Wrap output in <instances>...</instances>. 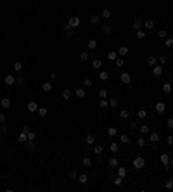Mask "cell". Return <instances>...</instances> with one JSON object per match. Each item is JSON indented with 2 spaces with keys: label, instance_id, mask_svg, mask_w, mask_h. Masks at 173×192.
<instances>
[{
  "label": "cell",
  "instance_id": "obj_1",
  "mask_svg": "<svg viewBox=\"0 0 173 192\" xmlns=\"http://www.w3.org/2000/svg\"><path fill=\"white\" fill-rule=\"evenodd\" d=\"M132 164H133V168H135V170H142V168L145 166V159H144L142 156H137L135 159H133Z\"/></svg>",
  "mask_w": 173,
  "mask_h": 192
},
{
  "label": "cell",
  "instance_id": "obj_2",
  "mask_svg": "<svg viewBox=\"0 0 173 192\" xmlns=\"http://www.w3.org/2000/svg\"><path fill=\"white\" fill-rule=\"evenodd\" d=\"M159 159H161V164L164 170L170 168V156H168V152H163L161 156H159Z\"/></svg>",
  "mask_w": 173,
  "mask_h": 192
},
{
  "label": "cell",
  "instance_id": "obj_3",
  "mask_svg": "<svg viewBox=\"0 0 173 192\" xmlns=\"http://www.w3.org/2000/svg\"><path fill=\"white\" fill-rule=\"evenodd\" d=\"M120 80L123 85H130V82H132V76L128 75V73H121L120 75Z\"/></svg>",
  "mask_w": 173,
  "mask_h": 192
},
{
  "label": "cell",
  "instance_id": "obj_4",
  "mask_svg": "<svg viewBox=\"0 0 173 192\" xmlns=\"http://www.w3.org/2000/svg\"><path fill=\"white\" fill-rule=\"evenodd\" d=\"M68 24L71 26V28H78L80 26V18H76V16H71L68 21Z\"/></svg>",
  "mask_w": 173,
  "mask_h": 192
},
{
  "label": "cell",
  "instance_id": "obj_5",
  "mask_svg": "<svg viewBox=\"0 0 173 192\" xmlns=\"http://www.w3.org/2000/svg\"><path fill=\"white\" fill-rule=\"evenodd\" d=\"M4 83H5L7 87H12V85H16V78L12 75H7L5 78H4Z\"/></svg>",
  "mask_w": 173,
  "mask_h": 192
},
{
  "label": "cell",
  "instance_id": "obj_6",
  "mask_svg": "<svg viewBox=\"0 0 173 192\" xmlns=\"http://www.w3.org/2000/svg\"><path fill=\"white\" fill-rule=\"evenodd\" d=\"M11 99H9V97H2V99H0V106H2V107H4V109H9V107H11Z\"/></svg>",
  "mask_w": 173,
  "mask_h": 192
},
{
  "label": "cell",
  "instance_id": "obj_7",
  "mask_svg": "<svg viewBox=\"0 0 173 192\" xmlns=\"http://www.w3.org/2000/svg\"><path fill=\"white\" fill-rule=\"evenodd\" d=\"M26 107H28V111H29V113H36V111H38V104H36L35 100H29Z\"/></svg>",
  "mask_w": 173,
  "mask_h": 192
},
{
  "label": "cell",
  "instance_id": "obj_8",
  "mask_svg": "<svg viewBox=\"0 0 173 192\" xmlns=\"http://www.w3.org/2000/svg\"><path fill=\"white\" fill-rule=\"evenodd\" d=\"M92 68L93 69H100V68H102V61L97 59V57H93L92 59Z\"/></svg>",
  "mask_w": 173,
  "mask_h": 192
},
{
  "label": "cell",
  "instance_id": "obj_9",
  "mask_svg": "<svg viewBox=\"0 0 173 192\" xmlns=\"http://www.w3.org/2000/svg\"><path fill=\"white\" fill-rule=\"evenodd\" d=\"M152 75H154V76H161L163 75V66H158V64L152 66Z\"/></svg>",
  "mask_w": 173,
  "mask_h": 192
},
{
  "label": "cell",
  "instance_id": "obj_10",
  "mask_svg": "<svg viewBox=\"0 0 173 192\" xmlns=\"http://www.w3.org/2000/svg\"><path fill=\"white\" fill-rule=\"evenodd\" d=\"M149 142H152V144H158V142H159V135H158V132L149 133Z\"/></svg>",
  "mask_w": 173,
  "mask_h": 192
},
{
  "label": "cell",
  "instance_id": "obj_11",
  "mask_svg": "<svg viewBox=\"0 0 173 192\" xmlns=\"http://www.w3.org/2000/svg\"><path fill=\"white\" fill-rule=\"evenodd\" d=\"M164 109H166V106H164V102H156V113H159V114H163V113H164Z\"/></svg>",
  "mask_w": 173,
  "mask_h": 192
},
{
  "label": "cell",
  "instance_id": "obj_12",
  "mask_svg": "<svg viewBox=\"0 0 173 192\" xmlns=\"http://www.w3.org/2000/svg\"><path fill=\"white\" fill-rule=\"evenodd\" d=\"M138 130H140V133H142V135H149V133H151L149 125H140V126H138Z\"/></svg>",
  "mask_w": 173,
  "mask_h": 192
},
{
  "label": "cell",
  "instance_id": "obj_13",
  "mask_svg": "<svg viewBox=\"0 0 173 192\" xmlns=\"http://www.w3.org/2000/svg\"><path fill=\"white\" fill-rule=\"evenodd\" d=\"M154 28V21L152 19H145L144 21V29H152Z\"/></svg>",
  "mask_w": 173,
  "mask_h": 192
},
{
  "label": "cell",
  "instance_id": "obj_14",
  "mask_svg": "<svg viewBox=\"0 0 173 192\" xmlns=\"http://www.w3.org/2000/svg\"><path fill=\"white\" fill-rule=\"evenodd\" d=\"M81 164H83L85 168H90V166H92V159H90L88 156H85L83 159H81Z\"/></svg>",
  "mask_w": 173,
  "mask_h": 192
},
{
  "label": "cell",
  "instance_id": "obj_15",
  "mask_svg": "<svg viewBox=\"0 0 173 192\" xmlns=\"http://www.w3.org/2000/svg\"><path fill=\"white\" fill-rule=\"evenodd\" d=\"M75 95L78 97V99H85V95H86V92L83 90V88H76V92H75Z\"/></svg>",
  "mask_w": 173,
  "mask_h": 192
},
{
  "label": "cell",
  "instance_id": "obj_16",
  "mask_svg": "<svg viewBox=\"0 0 173 192\" xmlns=\"http://www.w3.org/2000/svg\"><path fill=\"white\" fill-rule=\"evenodd\" d=\"M100 28H102V31L104 33H106V35H109L111 31H113V26H111L109 23H106V24H102V26H100Z\"/></svg>",
  "mask_w": 173,
  "mask_h": 192
},
{
  "label": "cell",
  "instance_id": "obj_17",
  "mask_svg": "<svg viewBox=\"0 0 173 192\" xmlns=\"http://www.w3.org/2000/svg\"><path fill=\"white\" fill-rule=\"evenodd\" d=\"M137 38H138V40H145V38H147L145 29H137Z\"/></svg>",
  "mask_w": 173,
  "mask_h": 192
},
{
  "label": "cell",
  "instance_id": "obj_18",
  "mask_svg": "<svg viewBox=\"0 0 173 192\" xmlns=\"http://www.w3.org/2000/svg\"><path fill=\"white\" fill-rule=\"evenodd\" d=\"M99 78H100V82H107V80H109V73H107V71H100V73H99Z\"/></svg>",
  "mask_w": 173,
  "mask_h": 192
},
{
  "label": "cell",
  "instance_id": "obj_19",
  "mask_svg": "<svg viewBox=\"0 0 173 192\" xmlns=\"http://www.w3.org/2000/svg\"><path fill=\"white\" fill-rule=\"evenodd\" d=\"M71 97H73V92H71L69 88H66V90L62 92V99H64V100H69Z\"/></svg>",
  "mask_w": 173,
  "mask_h": 192
},
{
  "label": "cell",
  "instance_id": "obj_20",
  "mask_svg": "<svg viewBox=\"0 0 173 192\" xmlns=\"http://www.w3.org/2000/svg\"><path fill=\"white\" fill-rule=\"evenodd\" d=\"M107 135H109V137H116V135H118V128H116V126H109V128H107Z\"/></svg>",
  "mask_w": 173,
  "mask_h": 192
},
{
  "label": "cell",
  "instance_id": "obj_21",
  "mask_svg": "<svg viewBox=\"0 0 173 192\" xmlns=\"http://www.w3.org/2000/svg\"><path fill=\"white\" fill-rule=\"evenodd\" d=\"M116 59H118V52H116V50L107 52V61H116Z\"/></svg>",
  "mask_w": 173,
  "mask_h": 192
},
{
  "label": "cell",
  "instance_id": "obj_22",
  "mask_svg": "<svg viewBox=\"0 0 173 192\" xmlns=\"http://www.w3.org/2000/svg\"><path fill=\"white\" fill-rule=\"evenodd\" d=\"M86 47H88L90 50H95V49H97V40H88L86 42Z\"/></svg>",
  "mask_w": 173,
  "mask_h": 192
},
{
  "label": "cell",
  "instance_id": "obj_23",
  "mask_svg": "<svg viewBox=\"0 0 173 192\" xmlns=\"http://www.w3.org/2000/svg\"><path fill=\"white\" fill-rule=\"evenodd\" d=\"M100 16H102L104 19H111V16H113V12H111L109 9H104V11L100 12Z\"/></svg>",
  "mask_w": 173,
  "mask_h": 192
},
{
  "label": "cell",
  "instance_id": "obj_24",
  "mask_svg": "<svg viewBox=\"0 0 173 192\" xmlns=\"http://www.w3.org/2000/svg\"><path fill=\"white\" fill-rule=\"evenodd\" d=\"M173 87H171V83H163V92L164 93H171Z\"/></svg>",
  "mask_w": 173,
  "mask_h": 192
},
{
  "label": "cell",
  "instance_id": "obj_25",
  "mask_svg": "<svg viewBox=\"0 0 173 192\" xmlns=\"http://www.w3.org/2000/svg\"><path fill=\"white\" fill-rule=\"evenodd\" d=\"M142 26H144V24H142L140 19H135V21H133V29H135V31H137V29H142Z\"/></svg>",
  "mask_w": 173,
  "mask_h": 192
},
{
  "label": "cell",
  "instance_id": "obj_26",
  "mask_svg": "<svg viewBox=\"0 0 173 192\" xmlns=\"http://www.w3.org/2000/svg\"><path fill=\"white\" fill-rule=\"evenodd\" d=\"M14 71H16V73H21V71H23V62H21V61L14 62Z\"/></svg>",
  "mask_w": 173,
  "mask_h": 192
},
{
  "label": "cell",
  "instance_id": "obj_27",
  "mask_svg": "<svg viewBox=\"0 0 173 192\" xmlns=\"http://www.w3.org/2000/svg\"><path fill=\"white\" fill-rule=\"evenodd\" d=\"M42 90H43L45 93L52 92V83H43V85H42Z\"/></svg>",
  "mask_w": 173,
  "mask_h": 192
},
{
  "label": "cell",
  "instance_id": "obj_28",
  "mask_svg": "<svg viewBox=\"0 0 173 192\" xmlns=\"http://www.w3.org/2000/svg\"><path fill=\"white\" fill-rule=\"evenodd\" d=\"M107 102H109V106H111V107H118V104H120V100L116 99V97H111V99L107 100Z\"/></svg>",
  "mask_w": 173,
  "mask_h": 192
},
{
  "label": "cell",
  "instance_id": "obj_29",
  "mask_svg": "<svg viewBox=\"0 0 173 192\" xmlns=\"http://www.w3.org/2000/svg\"><path fill=\"white\" fill-rule=\"evenodd\" d=\"M90 23H92V24H99V23H100V16H99V14H93L92 18H90Z\"/></svg>",
  "mask_w": 173,
  "mask_h": 192
},
{
  "label": "cell",
  "instance_id": "obj_30",
  "mask_svg": "<svg viewBox=\"0 0 173 192\" xmlns=\"http://www.w3.org/2000/svg\"><path fill=\"white\" fill-rule=\"evenodd\" d=\"M120 142L123 144V146H127V144H130V137H128V135H121V137H120Z\"/></svg>",
  "mask_w": 173,
  "mask_h": 192
},
{
  "label": "cell",
  "instance_id": "obj_31",
  "mask_svg": "<svg viewBox=\"0 0 173 192\" xmlns=\"http://www.w3.org/2000/svg\"><path fill=\"white\" fill-rule=\"evenodd\" d=\"M137 116H138V119H145L147 118V111H144V109L137 111Z\"/></svg>",
  "mask_w": 173,
  "mask_h": 192
},
{
  "label": "cell",
  "instance_id": "obj_32",
  "mask_svg": "<svg viewBox=\"0 0 173 192\" xmlns=\"http://www.w3.org/2000/svg\"><path fill=\"white\" fill-rule=\"evenodd\" d=\"M156 61H158L156 55H149V57H147V64H149V66H156Z\"/></svg>",
  "mask_w": 173,
  "mask_h": 192
},
{
  "label": "cell",
  "instance_id": "obj_33",
  "mask_svg": "<svg viewBox=\"0 0 173 192\" xmlns=\"http://www.w3.org/2000/svg\"><path fill=\"white\" fill-rule=\"evenodd\" d=\"M99 106H100V109H107V107H109V102H107V99H100Z\"/></svg>",
  "mask_w": 173,
  "mask_h": 192
},
{
  "label": "cell",
  "instance_id": "obj_34",
  "mask_svg": "<svg viewBox=\"0 0 173 192\" xmlns=\"http://www.w3.org/2000/svg\"><path fill=\"white\" fill-rule=\"evenodd\" d=\"M107 164H109L111 168H118V159H116V157H111L109 161H107Z\"/></svg>",
  "mask_w": 173,
  "mask_h": 192
},
{
  "label": "cell",
  "instance_id": "obj_35",
  "mask_svg": "<svg viewBox=\"0 0 173 192\" xmlns=\"http://www.w3.org/2000/svg\"><path fill=\"white\" fill-rule=\"evenodd\" d=\"M17 140H19V142H26V140H28V133L21 132V133H19V137H17Z\"/></svg>",
  "mask_w": 173,
  "mask_h": 192
},
{
  "label": "cell",
  "instance_id": "obj_36",
  "mask_svg": "<svg viewBox=\"0 0 173 192\" xmlns=\"http://www.w3.org/2000/svg\"><path fill=\"white\" fill-rule=\"evenodd\" d=\"M145 144H147V140H145L144 137H140V139H137V146H138V147H145Z\"/></svg>",
  "mask_w": 173,
  "mask_h": 192
},
{
  "label": "cell",
  "instance_id": "obj_37",
  "mask_svg": "<svg viewBox=\"0 0 173 192\" xmlns=\"http://www.w3.org/2000/svg\"><path fill=\"white\" fill-rule=\"evenodd\" d=\"M93 152H95L97 156H102V152H104L102 146H95V147H93Z\"/></svg>",
  "mask_w": 173,
  "mask_h": 192
},
{
  "label": "cell",
  "instance_id": "obj_38",
  "mask_svg": "<svg viewBox=\"0 0 173 192\" xmlns=\"http://www.w3.org/2000/svg\"><path fill=\"white\" fill-rule=\"evenodd\" d=\"M99 97H100V99H107V90H106V88H100V90H99Z\"/></svg>",
  "mask_w": 173,
  "mask_h": 192
},
{
  "label": "cell",
  "instance_id": "obj_39",
  "mask_svg": "<svg viewBox=\"0 0 173 192\" xmlns=\"http://www.w3.org/2000/svg\"><path fill=\"white\" fill-rule=\"evenodd\" d=\"M7 133H9V130H7V126H5V125H0V135H2V137H5Z\"/></svg>",
  "mask_w": 173,
  "mask_h": 192
},
{
  "label": "cell",
  "instance_id": "obj_40",
  "mask_svg": "<svg viewBox=\"0 0 173 192\" xmlns=\"http://www.w3.org/2000/svg\"><path fill=\"white\" fill-rule=\"evenodd\" d=\"M164 45H166L168 49H170V47H173V36H170V38L166 36V38H164Z\"/></svg>",
  "mask_w": 173,
  "mask_h": 192
},
{
  "label": "cell",
  "instance_id": "obj_41",
  "mask_svg": "<svg viewBox=\"0 0 173 192\" xmlns=\"http://www.w3.org/2000/svg\"><path fill=\"white\" fill-rule=\"evenodd\" d=\"M128 54V47H120V50H118V55H127Z\"/></svg>",
  "mask_w": 173,
  "mask_h": 192
},
{
  "label": "cell",
  "instance_id": "obj_42",
  "mask_svg": "<svg viewBox=\"0 0 173 192\" xmlns=\"http://www.w3.org/2000/svg\"><path fill=\"white\" fill-rule=\"evenodd\" d=\"M36 113H38V114H40V116H42V118H45V116H47V114H49V111H47V109H45V107H40V109L36 111Z\"/></svg>",
  "mask_w": 173,
  "mask_h": 192
},
{
  "label": "cell",
  "instance_id": "obj_43",
  "mask_svg": "<svg viewBox=\"0 0 173 192\" xmlns=\"http://www.w3.org/2000/svg\"><path fill=\"white\" fill-rule=\"evenodd\" d=\"M118 175L125 178V175H127V168H123V166H118Z\"/></svg>",
  "mask_w": 173,
  "mask_h": 192
},
{
  "label": "cell",
  "instance_id": "obj_44",
  "mask_svg": "<svg viewBox=\"0 0 173 192\" xmlns=\"http://www.w3.org/2000/svg\"><path fill=\"white\" fill-rule=\"evenodd\" d=\"M78 182H80V183H86V182H88V177H86V175H78Z\"/></svg>",
  "mask_w": 173,
  "mask_h": 192
},
{
  "label": "cell",
  "instance_id": "obj_45",
  "mask_svg": "<svg viewBox=\"0 0 173 192\" xmlns=\"http://www.w3.org/2000/svg\"><path fill=\"white\" fill-rule=\"evenodd\" d=\"M93 142H95V137L93 135H86V146H92Z\"/></svg>",
  "mask_w": 173,
  "mask_h": 192
},
{
  "label": "cell",
  "instance_id": "obj_46",
  "mask_svg": "<svg viewBox=\"0 0 173 192\" xmlns=\"http://www.w3.org/2000/svg\"><path fill=\"white\" fill-rule=\"evenodd\" d=\"M88 59H90V55H88L86 52H81L80 54V61H81V62H85V61H88Z\"/></svg>",
  "mask_w": 173,
  "mask_h": 192
},
{
  "label": "cell",
  "instance_id": "obj_47",
  "mask_svg": "<svg viewBox=\"0 0 173 192\" xmlns=\"http://www.w3.org/2000/svg\"><path fill=\"white\" fill-rule=\"evenodd\" d=\"M118 149H120V146H118L116 142H113V144L109 146V151H111V152H118Z\"/></svg>",
  "mask_w": 173,
  "mask_h": 192
},
{
  "label": "cell",
  "instance_id": "obj_48",
  "mask_svg": "<svg viewBox=\"0 0 173 192\" xmlns=\"http://www.w3.org/2000/svg\"><path fill=\"white\" fill-rule=\"evenodd\" d=\"M120 116L123 118V119H127L128 116H130V111H127V109H123V111H120Z\"/></svg>",
  "mask_w": 173,
  "mask_h": 192
},
{
  "label": "cell",
  "instance_id": "obj_49",
  "mask_svg": "<svg viewBox=\"0 0 173 192\" xmlns=\"http://www.w3.org/2000/svg\"><path fill=\"white\" fill-rule=\"evenodd\" d=\"M121 183H123V177H120V175H118V177L114 178V185H116V187H120Z\"/></svg>",
  "mask_w": 173,
  "mask_h": 192
},
{
  "label": "cell",
  "instance_id": "obj_50",
  "mask_svg": "<svg viewBox=\"0 0 173 192\" xmlns=\"http://www.w3.org/2000/svg\"><path fill=\"white\" fill-rule=\"evenodd\" d=\"M83 85H85L86 88H90V87H92V85H93V82H92V80H90V78H85V82H83Z\"/></svg>",
  "mask_w": 173,
  "mask_h": 192
},
{
  "label": "cell",
  "instance_id": "obj_51",
  "mask_svg": "<svg viewBox=\"0 0 173 192\" xmlns=\"http://www.w3.org/2000/svg\"><path fill=\"white\" fill-rule=\"evenodd\" d=\"M35 139H36V133H35L33 130H29L28 132V140H35Z\"/></svg>",
  "mask_w": 173,
  "mask_h": 192
},
{
  "label": "cell",
  "instance_id": "obj_52",
  "mask_svg": "<svg viewBox=\"0 0 173 192\" xmlns=\"http://www.w3.org/2000/svg\"><path fill=\"white\" fill-rule=\"evenodd\" d=\"M123 62H125V61H123V57H118V59L114 61V64L118 66V68H121V66H123Z\"/></svg>",
  "mask_w": 173,
  "mask_h": 192
},
{
  "label": "cell",
  "instance_id": "obj_53",
  "mask_svg": "<svg viewBox=\"0 0 173 192\" xmlns=\"http://www.w3.org/2000/svg\"><path fill=\"white\" fill-rule=\"evenodd\" d=\"M158 36L164 40V38H166V31H164V29H159V31H158Z\"/></svg>",
  "mask_w": 173,
  "mask_h": 192
},
{
  "label": "cell",
  "instance_id": "obj_54",
  "mask_svg": "<svg viewBox=\"0 0 173 192\" xmlns=\"http://www.w3.org/2000/svg\"><path fill=\"white\" fill-rule=\"evenodd\" d=\"M130 128H132V130H137V128H138V123L135 121V119H132V121H130Z\"/></svg>",
  "mask_w": 173,
  "mask_h": 192
},
{
  "label": "cell",
  "instance_id": "obj_55",
  "mask_svg": "<svg viewBox=\"0 0 173 192\" xmlns=\"http://www.w3.org/2000/svg\"><path fill=\"white\" fill-rule=\"evenodd\" d=\"M158 61H159L161 64H164L168 61V57H166V55H158Z\"/></svg>",
  "mask_w": 173,
  "mask_h": 192
},
{
  "label": "cell",
  "instance_id": "obj_56",
  "mask_svg": "<svg viewBox=\"0 0 173 192\" xmlns=\"http://www.w3.org/2000/svg\"><path fill=\"white\" fill-rule=\"evenodd\" d=\"M16 83H17V85H23V83H24V78H23V76H17V78H16Z\"/></svg>",
  "mask_w": 173,
  "mask_h": 192
},
{
  "label": "cell",
  "instance_id": "obj_57",
  "mask_svg": "<svg viewBox=\"0 0 173 192\" xmlns=\"http://www.w3.org/2000/svg\"><path fill=\"white\" fill-rule=\"evenodd\" d=\"M69 177H71V178H73V180H75V178H78V173H76V170H73V171H71V173H69Z\"/></svg>",
  "mask_w": 173,
  "mask_h": 192
},
{
  "label": "cell",
  "instance_id": "obj_58",
  "mask_svg": "<svg viewBox=\"0 0 173 192\" xmlns=\"http://www.w3.org/2000/svg\"><path fill=\"white\" fill-rule=\"evenodd\" d=\"M166 142H168V146H173V135H168Z\"/></svg>",
  "mask_w": 173,
  "mask_h": 192
},
{
  "label": "cell",
  "instance_id": "obj_59",
  "mask_svg": "<svg viewBox=\"0 0 173 192\" xmlns=\"http://www.w3.org/2000/svg\"><path fill=\"white\" fill-rule=\"evenodd\" d=\"M164 187H166V189H173V182H171V180H168L166 183H164Z\"/></svg>",
  "mask_w": 173,
  "mask_h": 192
},
{
  "label": "cell",
  "instance_id": "obj_60",
  "mask_svg": "<svg viewBox=\"0 0 173 192\" xmlns=\"http://www.w3.org/2000/svg\"><path fill=\"white\" fill-rule=\"evenodd\" d=\"M0 123H5V113H0Z\"/></svg>",
  "mask_w": 173,
  "mask_h": 192
},
{
  "label": "cell",
  "instance_id": "obj_61",
  "mask_svg": "<svg viewBox=\"0 0 173 192\" xmlns=\"http://www.w3.org/2000/svg\"><path fill=\"white\" fill-rule=\"evenodd\" d=\"M21 132H24V133H28V132H29V126H28V125H24V126L21 128Z\"/></svg>",
  "mask_w": 173,
  "mask_h": 192
},
{
  "label": "cell",
  "instance_id": "obj_62",
  "mask_svg": "<svg viewBox=\"0 0 173 192\" xmlns=\"http://www.w3.org/2000/svg\"><path fill=\"white\" fill-rule=\"evenodd\" d=\"M50 80H52V82H56V80H57V75H56V73H50Z\"/></svg>",
  "mask_w": 173,
  "mask_h": 192
},
{
  "label": "cell",
  "instance_id": "obj_63",
  "mask_svg": "<svg viewBox=\"0 0 173 192\" xmlns=\"http://www.w3.org/2000/svg\"><path fill=\"white\" fill-rule=\"evenodd\" d=\"M168 126H170V128H173V116L170 118V119H168Z\"/></svg>",
  "mask_w": 173,
  "mask_h": 192
},
{
  "label": "cell",
  "instance_id": "obj_64",
  "mask_svg": "<svg viewBox=\"0 0 173 192\" xmlns=\"http://www.w3.org/2000/svg\"><path fill=\"white\" fill-rule=\"evenodd\" d=\"M170 164H171V166H173V157H171V159H170Z\"/></svg>",
  "mask_w": 173,
  "mask_h": 192
}]
</instances>
